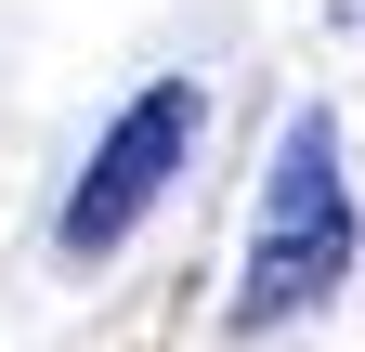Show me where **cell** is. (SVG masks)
Listing matches in <instances>:
<instances>
[{"label": "cell", "instance_id": "1", "mask_svg": "<svg viewBox=\"0 0 365 352\" xmlns=\"http://www.w3.org/2000/svg\"><path fill=\"white\" fill-rule=\"evenodd\" d=\"M365 261V209H352V157H339V118L300 105L274 130V170H261V235H248V274H235V339H274L300 314H327Z\"/></svg>", "mask_w": 365, "mask_h": 352}, {"label": "cell", "instance_id": "2", "mask_svg": "<svg viewBox=\"0 0 365 352\" xmlns=\"http://www.w3.org/2000/svg\"><path fill=\"white\" fill-rule=\"evenodd\" d=\"M196 78H144V92L118 105V130L91 144V170L66 183V209H53V248L66 261H118L130 235H144V209L182 183V157H196Z\"/></svg>", "mask_w": 365, "mask_h": 352}]
</instances>
